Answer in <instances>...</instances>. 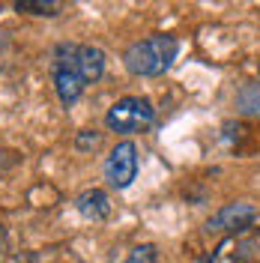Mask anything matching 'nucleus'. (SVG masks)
<instances>
[{
    "label": "nucleus",
    "instance_id": "nucleus-1",
    "mask_svg": "<svg viewBox=\"0 0 260 263\" xmlns=\"http://www.w3.org/2000/svg\"><path fill=\"white\" fill-rule=\"evenodd\" d=\"M105 75V51L96 45H57L54 51V90L63 108H72L90 84Z\"/></svg>",
    "mask_w": 260,
    "mask_h": 263
},
{
    "label": "nucleus",
    "instance_id": "nucleus-2",
    "mask_svg": "<svg viewBox=\"0 0 260 263\" xmlns=\"http://www.w3.org/2000/svg\"><path fill=\"white\" fill-rule=\"evenodd\" d=\"M179 42L171 33H153L141 42H132L123 54V66L135 78H159L177 60Z\"/></svg>",
    "mask_w": 260,
    "mask_h": 263
},
{
    "label": "nucleus",
    "instance_id": "nucleus-3",
    "mask_svg": "<svg viewBox=\"0 0 260 263\" xmlns=\"http://www.w3.org/2000/svg\"><path fill=\"white\" fill-rule=\"evenodd\" d=\"M156 123V108L146 96H123L105 114V126L120 135H135V132H146Z\"/></svg>",
    "mask_w": 260,
    "mask_h": 263
},
{
    "label": "nucleus",
    "instance_id": "nucleus-4",
    "mask_svg": "<svg viewBox=\"0 0 260 263\" xmlns=\"http://www.w3.org/2000/svg\"><path fill=\"white\" fill-rule=\"evenodd\" d=\"M210 263H260V224L228 233L212 248Z\"/></svg>",
    "mask_w": 260,
    "mask_h": 263
},
{
    "label": "nucleus",
    "instance_id": "nucleus-5",
    "mask_svg": "<svg viewBox=\"0 0 260 263\" xmlns=\"http://www.w3.org/2000/svg\"><path fill=\"white\" fill-rule=\"evenodd\" d=\"M102 171H105V180H108L111 189H117V192L129 189L132 182H135V177H138V147L132 141H120L108 153Z\"/></svg>",
    "mask_w": 260,
    "mask_h": 263
},
{
    "label": "nucleus",
    "instance_id": "nucleus-6",
    "mask_svg": "<svg viewBox=\"0 0 260 263\" xmlns=\"http://www.w3.org/2000/svg\"><path fill=\"white\" fill-rule=\"evenodd\" d=\"M257 215H260L257 206H251V203H225V206L207 221V228L225 230V233H236V230H243V228H251V224L257 221Z\"/></svg>",
    "mask_w": 260,
    "mask_h": 263
},
{
    "label": "nucleus",
    "instance_id": "nucleus-7",
    "mask_svg": "<svg viewBox=\"0 0 260 263\" xmlns=\"http://www.w3.org/2000/svg\"><path fill=\"white\" fill-rule=\"evenodd\" d=\"M75 210L87 218V221H102L111 215V200L102 189H87L75 197Z\"/></svg>",
    "mask_w": 260,
    "mask_h": 263
},
{
    "label": "nucleus",
    "instance_id": "nucleus-8",
    "mask_svg": "<svg viewBox=\"0 0 260 263\" xmlns=\"http://www.w3.org/2000/svg\"><path fill=\"white\" fill-rule=\"evenodd\" d=\"M236 108L248 117H260V81L245 84L243 90L236 93Z\"/></svg>",
    "mask_w": 260,
    "mask_h": 263
},
{
    "label": "nucleus",
    "instance_id": "nucleus-9",
    "mask_svg": "<svg viewBox=\"0 0 260 263\" xmlns=\"http://www.w3.org/2000/svg\"><path fill=\"white\" fill-rule=\"evenodd\" d=\"M15 9L24 15H57L60 12V0H15Z\"/></svg>",
    "mask_w": 260,
    "mask_h": 263
},
{
    "label": "nucleus",
    "instance_id": "nucleus-10",
    "mask_svg": "<svg viewBox=\"0 0 260 263\" xmlns=\"http://www.w3.org/2000/svg\"><path fill=\"white\" fill-rule=\"evenodd\" d=\"M123 263H159V248L153 242H144V246H135L129 251V257Z\"/></svg>",
    "mask_w": 260,
    "mask_h": 263
},
{
    "label": "nucleus",
    "instance_id": "nucleus-11",
    "mask_svg": "<svg viewBox=\"0 0 260 263\" xmlns=\"http://www.w3.org/2000/svg\"><path fill=\"white\" fill-rule=\"evenodd\" d=\"M99 141H102V138H99L96 132H81V135L75 138V147L78 149H93V147H99Z\"/></svg>",
    "mask_w": 260,
    "mask_h": 263
},
{
    "label": "nucleus",
    "instance_id": "nucleus-12",
    "mask_svg": "<svg viewBox=\"0 0 260 263\" xmlns=\"http://www.w3.org/2000/svg\"><path fill=\"white\" fill-rule=\"evenodd\" d=\"M12 164H15V156L0 149V171H6V167H12Z\"/></svg>",
    "mask_w": 260,
    "mask_h": 263
},
{
    "label": "nucleus",
    "instance_id": "nucleus-13",
    "mask_svg": "<svg viewBox=\"0 0 260 263\" xmlns=\"http://www.w3.org/2000/svg\"><path fill=\"white\" fill-rule=\"evenodd\" d=\"M3 257H6V228L0 224V263H3Z\"/></svg>",
    "mask_w": 260,
    "mask_h": 263
}]
</instances>
